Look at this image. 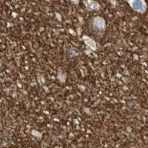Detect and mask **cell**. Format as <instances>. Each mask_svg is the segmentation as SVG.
Segmentation results:
<instances>
[{
    "label": "cell",
    "mask_w": 148,
    "mask_h": 148,
    "mask_svg": "<svg viewBox=\"0 0 148 148\" xmlns=\"http://www.w3.org/2000/svg\"><path fill=\"white\" fill-rule=\"evenodd\" d=\"M134 11L138 14H145L147 9L145 0H125Z\"/></svg>",
    "instance_id": "obj_1"
},
{
    "label": "cell",
    "mask_w": 148,
    "mask_h": 148,
    "mask_svg": "<svg viewBox=\"0 0 148 148\" xmlns=\"http://www.w3.org/2000/svg\"><path fill=\"white\" fill-rule=\"evenodd\" d=\"M92 27L96 31H104L106 27V22L104 18L96 16L92 20Z\"/></svg>",
    "instance_id": "obj_2"
},
{
    "label": "cell",
    "mask_w": 148,
    "mask_h": 148,
    "mask_svg": "<svg viewBox=\"0 0 148 148\" xmlns=\"http://www.w3.org/2000/svg\"><path fill=\"white\" fill-rule=\"evenodd\" d=\"M85 6L89 10H98L99 9V5L95 1L92 0H86Z\"/></svg>",
    "instance_id": "obj_3"
}]
</instances>
